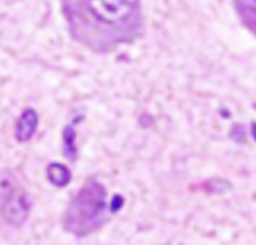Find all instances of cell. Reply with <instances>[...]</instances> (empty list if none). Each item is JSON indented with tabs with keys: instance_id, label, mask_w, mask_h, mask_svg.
I'll list each match as a JSON object with an SVG mask.
<instances>
[{
	"instance_id": "obj_1",
	"label": "cell",
	"mask_w": 256,
	"mask_h": 245,
	"mask_svg": "<svg viewBox=\"0 0 256 245\" xmlns=\"http://www.w3.org/2000/svg\"><path fill=\"white\" fill-rule=\"evenodd\" d=\"M106 191L95 180L87 182L70 203L65 214V227L75 235H87L103 220Z\"/></svg>"
},
{
	"instance_id": "obj_2",
	"label": "cell",
	"mask_w": 256,
	"mask_h": 245,
	"mask_svg": "<svg viewBox=\"0 0 256 245\" xmlns=\"http://www.w3.org/2000/svg\"><path fill=\"white\" fill-rule=\"evenodd\" d=\"M83 5L94 22L119 29L136 13L138 0H83Z\"/></svg>"
},
{
	"instance_id": "obj_3",
	"label": "cell",
	"mask_w": 256,
	"mask_h": 245,
	"mask_svg": "<svg viewBox=\"0 0 256 245\" xmlns=\"http://www.w3.org/2000/svg\"><path fill=\"white\" fill-rule=\"evenodd\" d=\"M30 201L25 193H13L7 197L2 206L1 212L6 222L11 225H21L28 217Z\"/></svg>"
},
{
	"instance_id": "obj_4",
	"label": "cell",
	"mask_w": 256,
	"mask_h": 245,
	"mask_svg": "<svg viewBox=\"0 0 256 245\" xmlns=\"http://www.w3.org/2000/svg\"><path fill=\"white\" fill-rule=\"evenodd\" d=\"M37 114L32 109L25 110L19 117L15 126V137L18 141L24 142L29 140L37 127Z\"/></svg>"
},
{
	"instance_id": "obj_5",
	"label": "cell",
	"mask_w": 256,
	"mask_h": 245,
	"mask_svg": "<svg viewBox=\"0 0 256 245\" xmlns=\"http://www.w3.org/2000/svg\"><path fill=\"white\" fill-rule=\"evenodd\" d=\"M47 177L55 186H65L70 181L68 168L60 163H52L47 168Z\"/></svg>"
},
{
	"instance_id": "obj_6",
	"label": "cell",
	"mask_w": 256,
	"mask_h": 245,
	"mask_svg": "<svg viewBox=\"0 0 256 245\" xmlns=\"http://www.w3.org/2000/svg\"><path fill=\"white\" fill-rule=\"evenodd\" d=\"M16 180L7 171H0V197H9L14 193Z\"/></svg>"
},
{
	"instance_id": "obj_7",
	"label": "cell",
	"mask_w": 256,
	"mask_h": 245,
	"mask_svg": "<svg viewBox=\"0 0 256 245\" xmlns=\"http://www.w3.org/2000/svg\"><path fill=\"white\" fill-rule=\"evenodd\" d=\"M251 132H252L253 138L256 140V123H254V124L252 125V128H251Z\"/></svg>"
}]
</instances>
